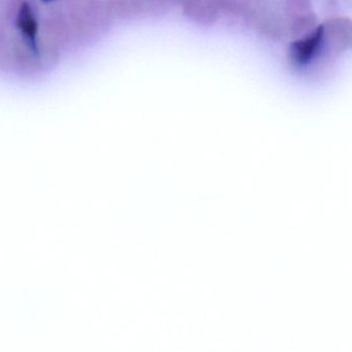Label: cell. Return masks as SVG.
<instances>
[{
  "label": "cell",
  "instance_id": "6da1fadb",
  "mask_svg": "<svg viewBox=\"0 0 352 352\" xmlns=\"http://www.w3.org/2000/svg\"><path fill=\"white\" fill-rule=\"evenodd\" d=\"M323 36V28L320 26L315 32L312 38H307L302 42H296L292 45V54L296 63L300 65H306L312 58L320 45Z\"/></svg>",
  "mask_w": 352,
  "mask_h": 352
},
{
  "label": "cell",
  "instance_id": "7a4b0ae2",
  "mask_svg": "<svg viewBox=\"0 0 352 352\" xmlns=\"http://www.w3.org/2000/svg\"><path fill=\"white\" fill-rule=\"evenodd\" d=\"M18 26H19L24 36L30 41V44L36 48V34H38V23L36 18L32 13V9L28 3H24L20 9L19 17H18Z\"/></svg>",
  "mask_w": 352,
  "mask_h": 352
},
{
  "label": "cell",
  "instance_id": "3957f363",
  "mask_svg": "<svg viewBox=\"0 0 352 352\" xmlns=\"http://www.w3.org/2000/svg\"><path fill=\"white\" fill-rule=\"evenodd\" d=\"M43 1H45V3H49V1H51V0H43Z\"/></svg>",
  "mask_w": 352,
  "mask_h": 352
}]
</instances>
